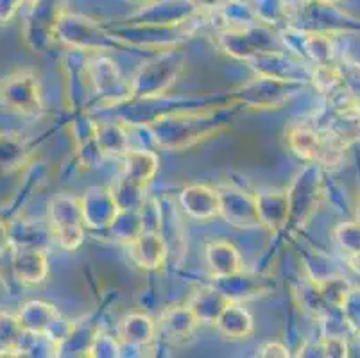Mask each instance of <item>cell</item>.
I'll return each mask as SVG.
<instances>
[{"label": "cell", "instance_id": "obj_1", "mask_svg": "<svg viewBox=\"0 0 360 358\" xmlns=\"http://www.w3.org/2000/svg\"><path fill=\"white\" fill-rule=\"evenodd\" d=\"M233 115V104L199 110L186 108L155 115L143 126L160 149L186 151L228 129Z\"/></svg>", "mask_w": 360, "mask_h": 358}, {"label": "cell", "instance_id": "obj_2", "mask_svg": "<svg viewBox=\"0 0 360 358\" xmlns=\"http://www.w3.org/2000/svg\"><path fill=\"white\" fill-rule=\"evenodd\" d=\"M186 65L185 52L178 47L165 49L155 58L140 65L131 81L129 103L133 101H156L169 94Z\"/></svg>", "mask_w": 360, "mask_h": 358}, {"label": "cell", "instance_id": "obj_3", "mask_svg": "<svg viewBox=\"0 0 360 358\" xmlns=\"http://www.w3.org/2000/svg\"><path fill=\"white\" fill-rule=\"evenodd\" d=\"M323 201H325L323 169L307 163L287 186L289 212H287V224L283 231H289L290 235L303 231L319 212Z\"/></svg>", "mask_w": 360, "mask_h": 358}, {"label": "cell", "instance_id": "obj_4", "mask_svg": "<svg viewBox=\"0 0 360 358\" xmlns=\"http://www.w3.org/2000/svg\"><path fill=\"white\" fill-rule=\"evenodd\" d=\"M285 138L289 149L310 165L337 169L345 158L346 147L319 124L292 122L285 129Z\"/></svg>", "mask_w": 360, "mask_h": 358}, {"label": "cell", "instance_id": "obj_5", "mask_svg": "<svg viewBox=\"0 0 360 358\" xmlns=\"http://www.w3.org/2000/svg\"><path fill=\"white\" fill-rule=\"evenodd\" d=\"M56 39L72 52L81 54H106L117 49H127L96 20L65 11L60 13L56 22Z\"/></svg>", "mask_w": 360, "mask_h": 358}, {"label": "cell", "instance_id": "obj_6", "mask_svg": "<svg viewBox=\"0 0 360 358\" xmlns=\"http://www.w3.org/2000/svg\"><path fill=\"white\" fill-rule=\"evenodd\" d=\"M305 83L255 74L253 79L238 84L228 94L230 104L248 110H280L303 90Z\"/></svg>", "mask_w": 360, "mask_h": 358}, {"label": "cell", "instance_id": "obj_7", "mask_svg": "<svg viewBox=\"0 0 360 358\" xmlns=\"http://www.w3.org/2000/svg\"><path fill=\"white\" fill-rule=\"evenodd\" d=\"M217 47L230 58L250 61L255 56L276 49H287L281 36L273 27L264 24L242 25V27H222L217 31Z\"/></svg>", "mask_w": 360, "mask_h": 358}, {"label": "cell", "instance_id": "obj_8", "mask_svg": "<svg viewBox=\"0 0 360 358\" xmlns=\"http://www.w3.org/2000/svg\"><path fill=\"white\" fill-rule=\"evenodd\" d=\"M83 70L86 88H90L103 106L129 103L131 81L124 77L113 59L104 54H86Z\"/></svg>", "mask_w": 360, "mask_h": 358}, {"label": "cell", "instance_id": "obj_9", "mask_svg": "<svg viewBox=\"0 0 360 358\" xmlns=\"http://www.w3.org/2000/svg\"><path fill=\"white\" fill-rule=\"evenodd\" d=\"M47 215L56 244L65 251H77L86 236L79 197L70 196V193H58L49 203Z\"/></svg>", "mask_w": 360, "mask_h": 358}, {"label": "cell", "instance_id": "obj_10", "mask_svg": "<svg viewBox=\"0 0 360 358\" xmlns=\"http://www.w3.org/2000/svg\"><path fill=\"white\" fill-rule=\"evenodd\" d=\"M0 104L22 117L44 113V88L32 70H15L0 79Z\"/></svg>", "mask_w": 360, "mask_h": 358}, {"label": "cell", "instance_id": "obj_11", "mask_svg": "<svg viewBox=\"0 0 360 358\" xmlns=\"http://www.w3.org/2000/svg\"><path fill=\"white\" fill-rule=\"evenodd\" d=\"M194 22V20H192ZM192 22L183 25H135L129 24L126 27L110 29V32L126 47L140 49H165L178 47L181 41L194 34L191 27Z\"/></svg>", "mask_w": 360, "mask_h": 358}, {"label": "cell", "instance_id": "obj_12", "mask_svg": "<svg viewBox=\"0 0 360 358\" xmlns=\"http://www.w3.org/2000/svg\"><path fill=\"white\" fill-rule=\"evenodd\" d=\"M16 319L25 333H49L60 343L67 339L74 326V321H65L54 305L38 300L22 305Z\"/></svg>", "mask_w": 360, "mask_h": 358}, {"label": "cell", "instance_id": "obj_13", "mask_svg": "<svg viewBox=\"0 0 360 358\" xmlns=\"http://www.w3.org/2000/svg\"><path fill=\"white\" fill-rule=\"evenodd\" d=\"M217 193L221 219L237 229L260 228L255 192H248L235 185H222L217 188Z\"/></svg>", "mask_w": 360, "mask_h": 358}, {"label": "cell", "instance_id": "obj_14", "mask_svg": "<svg viewBox=\"0 0 360 358\" xmlns=\"http://www.w3.org/2000/svg\"><path fill=\"white\" fill-rule=\"evenodd\" d=\"M214 285L235 303H245V301L260 300L273 294L274 278L267 274H258L242 269L240 272L226 278H214Z\"/></svg>", "mask_w": 360, "mask_h": 358}, {"label": "cell", "instance_id": "obj_15", "mask_svg": "<svg viewBox=\"0 0 360 358\" xmlns=\"http://www.w3.org/2000/svg\"><path fill=\"white\" fill-rule=\"evenodd\" d=\"M81 199L83 206L84 226L90 231H108L115 217L119 215L120 206L115 199L111 186H90L84 190Z\"/></svg>", "mask_w": 360, "mask_h": 358}, {"label": "cell", "instance_id": "obj_16", "mask_svg": "<svg viewBox=\"0 0 360 358\" xmlns=\"http://www.w3.org/2000/svg\"><path fill=\"white\" fill-rule=\"evenodd\" d=\"M198 13L192 0H160L142 6L127 22L135 25H183L192 22Z\"/></svg>", "mask_w": 360, "mask_h": 358}, {"label": "cell", "instance_id": "obj_17", "mask_svg": "<svg viewBox=\"0 0 360 358\" xmlns=\"http://www.w3.org/2000/svg\"><path fill=\"white\" fill-rule=\"evenodd\" d=\"M199 328L195 315L188 305L169 307L156 317V333L158 339L169 346H185L195 337Z\"/></svg>", "mask_w": 360, "mask_h": 358}, {"label": "cell", "instance_id": "obj_18", "mask_svg": "<svg viewBox=\"0 0 360 358\" xmlns=\"http://www.w3.org/2000/svg\"><path fill=\"white\" fill-rule=\"evenodd\" d=\"M51 264L44 249L34 245L13 244L11 249V274L16 283L25 287H36L47 280Z\"/></svg>", "mask_w": 360, "mask_h": 358}, {"label": "cell", "instance_id": "obj_19", "mask_svg": "<svg viewBox=\"0 0 360 358\" xmlns=\"http://www.w3.org/2000/svg\"><path fill=\"white\" fill-rule=\"evenodd\" d=\"M126 248L131 262L143 271H158L169 258V245L162 231H142Z\"/></svg>", "mask_w": 360, "mask_h": 358}, {"label": "cell", "instance_id": "obj_20", "mask_svg": "<svg viewBox=\"0 0 360 358\" xmlns=\"http://www.w3.org/2000/svg\"><path fill=\"white\" fill-rule=\"evenodd\" d=\"M257 197L260 228L271 233H281L287 224V188H260L255 192Z\"/></svg>", "mask_w": 360, "mask_h": 358}, {"label": "cell", "instance_id": "obj_21", "mask_svg": "<svg viewBox=\"0 0 360 358\" xmlns=\"http://www.w3.org/2000/svg\"><path fill=\"white\" fill-rule=\"evenodd\" d=\"M179 205L183 212L195 221H212L219 217V193L210 185L194 183L179 192Z\"/></svg>", "mask_w": 360, "mask_h": 358}, {"label": "cell", "instance_id": "obj_22", "mask_svg": "<svg viewBox=\"0 0 360 358\" xmlns=\"http://www.w3.org/2000/svg\"><path fill=\"white\" fill-rule=\"evenodd\" d=\"M117 339L126 346L146 350L158 340L156 319L143 312H131L117 324Z\"/></svg>", "mask_w": 360, "mask_h": 358}, {"label": "cell", "instance_id": "obj_23", "mask_svg": "<svg viewBox=\"0 0 360 358\" xmlns=\"http://www.w3.org/2000/svg\"><path fill=\"white\" fill-rule=\"evenodd\" d=\"M158 170L160 158L155 151L129 149L122 156V172H120V176L126 181L140 186V188H149Z\"/></svg>", "mask_w": 360, "mask_h": 358}, {"label": "cell", "instance_id": "obj_24", "mask_svg": "<svg viewBox=\"0 0 360 358\" xmlns=\"http://www.w3.org/2000/svg\"><path fill=\"white\" fill-rule=\"evenodd\" d=\"M206 267L214 278L233 276L244 269V258L230 241H212L205 248Z\"/></svg>", "mask_w": 360, "mask_h": 358}, {"label": "cell", "instance_id": "obj_25", "mask_svg": "<svg viewBox=\"0 0 360 358\" xmlns=\"http://www.w3.org/2000/svg\"><path fill=\"white\" fill-rule=\"evenodd\" d=\"M97 133V120H94L88 115H77L74 118V124H72V136H74L75 143V153L79 158L81 165H84L86 169L96 167L97 163L103 160V154H101L99 147H97L96 140Z\"/></svg>", "mask_w": 360, "mask_h": 358}, {"label": "cell", "instance_id": "obj_26", "mask_svg": "<svg viewBox=\"0 0 360 358\" xmlns=\"http://www.w3.org/2000/svg\"><path fill=\"white\" fill-rule=\"evenodd\" d=\"M215 330L228 340H244L250 339L255 333V319L244 303L230 301L228 307L222 310L219 319L214 324Z\"/></svg>", "mask_w": 360, "mask_h": 358}, {"label": "cell", "instance_id": "obj_27", "mask_svg": "<svg viewBox=\"0 0 360 358\" xmlns=\"http://www.w3.org/2000/svg\"><path fill=\"white\" fill-rule=\"evenodd\" d=\"M228 303H230V300L212 283L198 288L186 305L192 310V314L195 315L199 326L201 324H212L214 326L215 321L219 319V315L228 307Z\"/></svg>", "mask_w": 360, "mask_h": 358}, {"label": "cell", "instance_id": "obj_28", "mask_svg": "<svg viewBox=\"0 0 360 358\" xmlns=\"http://www.w3.org/2000/svg\"><path fill=\"white\" fill-rule=\"evenodd\" d=\"M300 49L301 51H297V56L305 59L312 67L335 61V47H333V39L328 32H300Z\"/></svg>", "mask_w": 360, "mask_h": 358}, {"label": "cell", "instance_id": "obj_29", "mask_svg": "<svg viewBox=\"0 0 360 358\" xmlns=\"http://www.w3.org/2000/svg\"><path fill=\"white\" fill-rule=\"evenodd\" d=\"M97 147L103 158H122L129 147V131L124 122H97Z\"/></svg>", "mask_w": 360, "mask_h": 358}, {"label": "cell", "instance_id": "obj_30", "mask_svg": "<svg viewBox=\"0 0 360 358\" xmlns=\"http://www.w3.org/2000/svg\"><path fill=\"white\" fill-rule=\"evenodd\" d=\"M142 231L143 222L139 210H120L119 215L115 217V221H113V224L108 228L106 233H110V236L113 241L127 245Z\"/></svg>", "mask_w": 360, "mask_h": 358}, {"label": "cell", "instance_id": "obj_31", "mask_svg": "<svg viewBox=\"0 0 360 358\" xmlns=\"http://www.w3.org/2000/svg\"><path fill=\"white\" fill-rule=\"evenodd\" d=\"M333 242L340 252H345L348 258L360 252V222L348 221L340 222L333 229Z\"/></svg>", "mask_w": 360, "mask_h": 358}, {"label": "cell", "instance_id": "obj_32", "mask_svg": "<svg viewBox=\"0 0 360 358\" xmlns=\"http://www.w3.org/2000/svg\"><path fill=\"white\" fill-rule=\"evenodd\" d=\"M25 158V146L18 134L0 133V167L2 169H13L20 165Z\"/></svg>", "mask_w": 360, "mask_h": 358}, {"label": "cell", "instance_id": "obj_33", "mask_svg": "<svg viewBox=\"0 0 360 358\" xmlns=\"http://www.w3.org/2000/svg\"><path fill=\"white\" fill-rule=\"evenodd\" d=\"M120 343L117 339V335H110L106 331H97L94 340H91L90 347H88L86 354L88 358H119L120 357Z\"/></svg>", "mask_w": 360, "mask_h": 358}, {"label": "cell", "instance_id": "obj_34", "mask_svg": "<svg viewBox=\"0 0 360 358\" xmlns=\"http://www.w3.org/2000/svg\"><path fill=\"white\" fill-rule=\"evenodd\" d=\"M339 314L352 333L360 331V287H352L339 307Z\"/></svg>", "mask_w": 360, "mask_h": 358}, {"label": "cell", "instance_id": "obj_35", "mask_svg": "<svg viewBox=\"0 0 360 358\" xmlns=\"http://www.w3.org/2000/svg\"><path fill=\"white\" fill-rule=\"evenodd\" d=\"M143 222V231H160L162 229V210L156 199L146 197V201L139 208Z\"/></svg>", "mask_w": 360, "mask_h": 358}, {"label": "cell", "instance_id": "obj_36", "mask_svg": "<svg viewBox=\"0 0 360 358\" xmlns=\"http://www.w3.org/2000/svg\"><path fill=\"white\" fill-rule=\"evenodd\" d=\"M321 346H323V354L330 358H342L348 357L349 344L342 335H323L321 337Z\"/></svg>", "mask_w": 360, "mask_h": 358}, {"label": "cell", "instance_id": "obj_37", "mask_svg": "<svg viewBox=\"0 0 360 358\" xmlns=\"http://www.w3.org/2000/svg\"><path fill=\"white\" fill-rule=\"evenodd\" d=\"M255 357L260 358H289L290 351L285 344L278 343V340H269V343L262 344L257 350Z\"/></svg>", "mask_w": 360, "mask_h": 358}, {"label": "cell", "instance_id": "obj_38", "mask_svg": "<svg viewBox=\"0 0 360 358\" xmlns=\"http://www.w3.org/2000/svg\"><path fill=\"white\" fill-rule=\"evenodd\" d=\"M24 0H0V24H8L9 20L18 13Z\"/></svg>", "mask_w": 360, "mask_h": 358}, {"label": "cell", "instance_id": "obj_39", "mask_svg": "<svg viewBox=\"0 0 360 358\" xmlns=\"http://www.w3.org/2000/svg\"><path fill=\"white\" fill-rule=\"evenodd\" d=\"M231 0H192L199 13H219L230 4Z\"/></svg>", "mask_w": 360, "mask_h": 358}, {"label": "cell", "instance_id": "obj_40", "mask_svg": "<svg viewBox=\"0 0 360 358\" xmlns=\"http://www.w3.org/2000/svg\"><path fill=\"white\" fill-rule=\"evenodd\" d=\"M296 357H325L323 354V346H321V339L317 343H305L300 347Z\"/></svg>", "mask_w": 360, "mask_h": 358}, {"label": "cell", "instance_id": "obj_41", "mask_svg": "<svg viewBox=\"0 0 360 358\" xmlns=\"http://www.w3.org/2000/svg\"><path fill=\"white\" fill-rule=\"evenodd\" d=\"M13 244L11 228L4 221H0V252H4Z\"/></svg>", "mask_w": 360, "mask_h": 358}, {"label": "cell", "instance_id": "obj_42", "mask_svg": "<svg viewBox=\"0 0 360 358\" xmlns=\"http://www.w3.org/2000/svg\"><path fill=\"white\" fill-rule=\"evenodd\" d=\"M348 262H349V267L355 271V274L360 276V252L359 255L352 256V258H348Z\"/></svg>", "mask_w": 360, "mask_h": 358}, {"label": "cell", "instance_id": "obj_43", "mask_svg": "<svg viewBox=\"0 0 360 358\" xmlns=\"http://www.w3.org/2000/svg\"><path fill=\"white\" fill-rule=\"evenodd\" d=\"M312 2H316V4L319 6H333L337 4V2H340V0H312Z\"/></svg>", "mask_w": 360, "mask_h": 358}, {"label": "cell", "instance_id": "obj_44", "mask_svg": "<svg viewBox=\"0 0 360 358\" xmlns=\"http://www.w3.org/2000/svg\"><path fill=\"white\" fill-rule=\"evenodd\" d=\"M356 339H359V344H360V331H359V333H356Z\"/></svg>", "mask_w": 360, "mask_h": 358}]
</instances>
